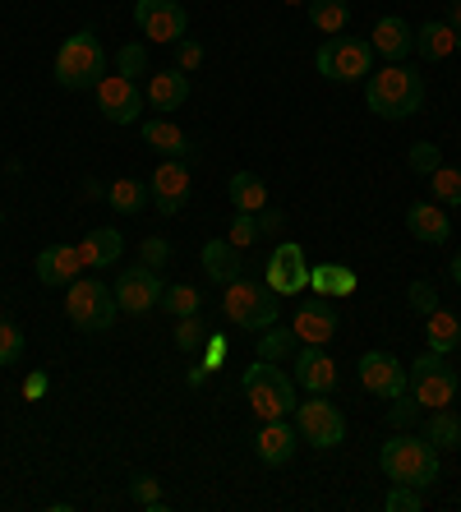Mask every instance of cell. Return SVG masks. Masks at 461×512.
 Returning a JSON list of instances; mask_svg holds the SVG:
<instances>
[{"instance_id": "13", "label": "cell", "mask_w": 461, "mask_h": 512, "mask_svg": "<svg viewBox=\"0 0 461 512\" xmlns=\"http://www.w3.org/2000/svg\"><path fill=\"white\" fill-rule=\"evenodd\" d=\"M406 365L397 356H392V351H365V356H360V388H365V393H374V397H402L406 393Z\"/></svg>"}, {"instance_id": "45", "label": "cell", "mask_w": 461, "mask_h": 512, "mask_svg": "<svg viewBox=\"0 0 461 512\" xmlns=\"http://www.w3.org/2000/svg\"><path fill=\"white\" fill-rule=\"evenodd\" d=\"M143 263H148V268H157V273H162V268H166V259H171V245H166V240L162 236H148V240H143Z\"/></svg>"}, {"instance_id": "55", "label": "cell", "mask_w": 461, "mask_h": 512, "mask_svg": "<svg viewBox=\"0 0 461 512\" xmlns=\"http://www.w3.org/2000/svg\"><path fill=\"white\" fill-rule=\"evenodd\" d=\"M457 51H461V28H457Z\"/></svg>"}, {"instance_id": "52", "label": "cell", "mask_w": 461, "mask_h": 512, "mask_svg": "<svg viewBox=\"0 0 461 512\" xmlns=\"http://www.w3.org/2000/svg\"><path fill=\"white\" fill-rule=\"evenodd\" d=\"M448 28H452V33L461 28V0H457V5H448Z\"/></svg>"}, {"instance_id": "34", "label": "cell", "mask_w": 461, "mask_h": 512, "mask_svg": "<svg viewBox=\"0 0 461 512\" xmlns=\"http://www.w3.org/2000/svg\"><path fill=\"white\" fill-rule=\"evenodd\" d=\"M203 296L194 291V286H166L162 291V310H171L176 319H185V314H199Z\"/></svg>"}, {"instance_id": "48", "label": "cell", "mask_w": 461, "mask_h": 512, "mask_svg": "<svg viewBox=\"0 0 461 512\" xmlns=\"http://www.w3.org/2000/svg\"><path fill=\"white\" fill-rule=\"evenodd\" d=\"M203 360H208V365H222L226 360V337H217V333H208V342H203Z\"/></svg>"}, {"instance_id": "5", "label": "cell", "mask_w": 461, "mask_h": 512, "mask_svg": "<svg viewBox=\"0 0 461 512\" xmlns=\"http://www.w3.org/2000/svg\"><path fill=\"white\" fill-rule=\"evenodd\" d=\"M245 397L259 420H282L286 411H296V379L277 370V360H254L245 370Z\"/></svg>"}, {"instance_id": "15", "label": "cell", "mask_w": 461, "mask_h": 512, "mask_svg": "<svg viewBox=\"0 0 461 512\" xmlns=\"http://www.w3.org/2000/svg\"><path fill=\"white\" fill-rule=\"evenodd\" d=\"M268 286L277 291V296H296V291H305L309 286V263H305V250L300 245H277L268 259Z\"/></svg>"}, {"instance_id": "23", "label": "cell", "mask_w": 461, "mask_h": 512, "mask_svg": "<svg viewBox=\"0 0 461 512\" xmlns=\"http://www.w3.org/2000/svg\"><path fill=\"white\" fill-rule=\"evenodd\" d=\"M143 143H148V148H157L162 157H180V162H185V157H194V139L180 130V125L162 120V116L143 120Z\"/></svg>"}, {"instance_id": "33", "label": "cell", "mask_w": 461, "mask_h": 512, "mask_svg": "<svg viewBox=\"0 0 461 512\" xmlns=\"http://www.w3.org/2000/svg\"><path fill=\"white\" fill-rule=\"evenodd\" d=\"M296 346H300V337H296V328H263L259 333V360H286V356H296Z\"/></svg>"}, {"instance_id": "31", "label": "cell", "mask_w": 461, "mask_h": 512, "mask_svg": "<svg viewBox=\"0 0 461 512\" xmlns=\"http://www.w3.org/2000/svg\"><path fill=\"white\" fill-rule=\"evenodd\" d=\"M425 337H429V351H438V356H448L452 346L461 342V323H457V314H448V310H434V314H429V328H425Z\"/></svg>"}, {"instance_id": "19", "label": "cell", "mask_w": 461, "mask_h": 512, "mask_svg": "<svg viewBox=\"0 0 461 512\" xmlns=\"http://www.w3.org/2000/svg\"><path fill=\"white\" fill-rule=\"evenodd\" d=\"M296 439H300L296 425H286V420H263L259 434H254V453H259L263 466H282V462H291V453H296Z\"/></svg>"}, {"instance_id": "37", "label": "cell", "mask_w": 461, "mask_h": 512, "mask_svg": "<svg viewBox=\"0 0 461 512\" xmlns=\"http://www.w3.org/2000/svg\"><path fill=\"white\" fill-rule=\"evenodd\" d=\"M203 342H208V328L199 323V314H185L176 323V346L180 351H203Z\"/></svg>"}, {"instance_id": "24", "label": "cell", "mask_w": 461, "mask_h": 512, "mask_svg": "<svg viewBox=\"0 0 461 512\" xmlns=\"http://www.w3.org/2000/svg\"><path fill=\"white\" fill-rule=\"evenodd\" d=\"M120 250H125V236H120L116 227H97L83 236L79 254L88 268H111V263H120Z\"/></svg>"}, {"instance_id": "17", "label": "cell", "mask_w": 461, "mask_h": 512, "mask_svg": "<svg viewBox=\"0 0 461 512\" xmlns=\"http://www.w3.org/2000/svg\"><path fill=\"white\" fill-rule=\"evenodd\" d=\"M369 47L379 51L383 60H392V65H402L415 51V28L406 24L402 14H383L379 24H374V33H369Z\"/></svg>"}, {"instance_id": "21", "label": "cell", "mask_w": 461, "mask_h": 512, "mask_svg": "<svg viewBox=\"0 0 461 512\" xmlns=\"http://www.w3.org/2000/svg\"><path fill=\"white\" fill-rule=\"evenodd\" d=\"M185 97H190V74L185 70H157L143 88V102L153 111H176L185 107Z\"/></svg>"}, {"instance_id": "57", "label": "cell", "mask_w": 461, "mask_h": 512, "mask_svg": "<svg viewBox=\"0 0 461 512\" xmlns=\"http://www.w3.org/2000/svg\"><path fill=\"white\" fill-rule=\"evenodd\" d=\"M457 346H461V342H457Z\"/></svg>"}, {"instance_id": "27", "label": "cell", "mask_w": 461, "mask_h": 512, "mask_svg": "<svg viewBox=\"0 0 461 512\" xmlns=\"http://www.w3.org/2000/svg\"><path fill=\"white\" fill-rule=\"evenodd\" d=\"M226 194H231V208H236V213H259L263 203H268V185H263L254 171H236L231 185H226Z\"/></svg>"}, {"instance_id": "1", "label": "cell", "mask_w": 461, "mask_h": 512, "mask_svg": "<svg viewBox=\"0 0 461 512\" xmlns=\"http://www.w3.org/2000/svg\"><path fill=\"white\" fill-rule=\"evenodd\" d=\"M365 102L383 120H406L425 107V79L411 65H388L365 79Z\"/></svg>"}, {"instance_id": "18", "label": "cell", "mask_w": 461, "mask_h": 512, "mask_svg": "<svg viewBox=\"0 0 461 512\" xmlns=\"http://www.w3.org/2000/svg\"><path fill=\"white\" fill-rule=\"evenodd\" d=\"M296 383H305L309 393H332L337 388V365L323 346L300 342L296 346Z\"/></svg>"}, {"instance_id": "43", "label": "cell", "mask_w": 461, "mask_h": 512, "mask_svg": "<svg viewBox=\"0 0 461 512\" xmlns=\"http://www.w3.org/2000/svg\"><path fill=\"white\" fill-rule=\"evenodd\" d=\"M406 300H411V310H415V314H425V319L438 310V291H434V286H429V282H411V291H406Z\"/></svg>"}, {"instance_id": "7", "label": "cell", "mask_w": 461, "mask_h": 512, "mask_svg": "<svg viewBox=\"0 0 461 512\" xmlns=\"http://www.w3.org/2000/svg\"><path fill=\"white\" fill-rule=\"evenodd\" d=\"M65 314H70V323L74 328H83V333H107L111 323H116V314H120L116 291L102 286L97 277H88V282L74 277L70 296H65Z\"/></svg>"}, {"instance_id": "53", "label": "cell", "mask_w": 461, "mask_h": 512, "mask_svg": "<svg viewBox=\"0 0 461 512\" xmlns=\"http://www.w3.org/2000/svg\"><path fill=\"white\" fill-rule=\"evenodd\" d=\"M452 282H457V286H461V250H457V254H452Z\"/></svg>"}, {"instance_id": "20", "label": "cell", "mask_w": 461, "mask_h": 512, "mask_svg": "<svg viewBox=\"0 0 461 512\" xmlns=\"http://www.w3.org/2000/svg\"><path fill=\"white\" fill-rule=\"evenodd\" d=\"M79 273H83L79 245H47L37 254V282L42 286H70Z\"/></svg>"}, {"instance_id": "6", "label": "cell", "mask_w": 461, "mask_h": 512, "mask_svg": "<svg viewBox=\"0 0 461 512\" xmlns=\"http://www.w3.org/2000/svg\"><path fill=\"white\" fill-rule=\"evenodd\" d=\"M314 70L323 74V79H332V84H360V79H369L374 74V47L369 42H360V37H328L319 47V56H314Z\"/></svg>"}, {"instance_id": "49", "label": "cell", "mask_w": 461, "mask_h": 512, "mask_svg": "<svg viewBox=\"0 0 461 512\" xmlns=\"http://www.w3.org/2000/svg\"><path fill=\"white\" fill-rule=\"evenodd\" d=\"M208 374H213V365H208V360H199V365L185 374V383H190V388H203V383H208Z\"/></svg>"}, {"instance_id": "28", "label": "cell", "mask_w": 461, "mask_h": 512, "mask_svg": "<svg viewBox=\"0 0 461 512\" xmlns=\"http://www.w3.org/2000/svg\"><path fill=\"white\" fill-rule=\"evenodd\" d=\"M360 277L351 268H337V263H323V268H309V286L314 296H351Z\"/></svg>"}, {"instance_id": "36", "label": "cell", "mask_w": 461, "mask_h": 512, "mask_svg": "<svg viewBox=\"0 0 461 512\" xmlns=\"http://www.w3.org/2000/svg\"><path fill=\"white\" fill-rule=\"evenodd\" d=\"M130 499L139 503V508H148V512H157L162 508V485H157V476H134L130 480Z\"/></svg>"}, {"instance_id": "56", "label": "cell", "mask_w": 461, "mask_h": 512, "mask_svg": "<svg viewBox=\"0 0 461 512\" xmlns=\"http://www.w3.org/2000/svg\"><path fill=\"white\" fill-rule=\"evenodd\" d=\"M448 5H457V0H448Z\"/></svg>"}, {"instance_id": "14", "label": "cell", "mask_w": 461, "mask_h": 512, "mask_svg": "<svg viewBox=\"0 0 461 512\" xmlns=\"http://www.w3.org/2000/svg\"><path fill=\"white\" fill-rule=\"evenodd\" d=\"M148 194L157 199V213L176 217L185 203H190V167L180 162V157H166L157 162V171L148 176Z\"/></svg>"}, {"instance_id": "54", "label": "cell", "mask_w": 461, "mask_h": 512, "mask_svg": "<svg viewBox=\"0 0 461 512\" xmlns=\"http://www.w3.org/2000/svg\"><path fill=\"white\" fill-rule=\"evenodd\" d=\"M286 5H305V0H286Z\"/></svg>"}, {"instance_id": "47", "label": "cell", "mask_w": 461, "mask_h": 512, "mask_svg": "<svg viewBox=\"0 0 461 512\" xmlns=\"http://www.w3.org/2000/svg\"><path fill=\"white\" fill-rule=\"evenodd\" d=\"M282 227H286V213H282V208H268V203H263V208H259V231L268 236V231H282Z\"/></svg>"}, {"instance_id": "2", "label": "cell", "mask_w": 461, "mask_h": 512, "mask_svg": "<svg viewBox=\"0 0 461 512\" xmlns=\"http://www.w3.org/2000/svg\"><path fill=\"white\" fill-rule=\"evenodd\" d=\"M379 466L392 485L425 489L438 480V448L425 439V434H420V439H415V434H392V439L379 448Z\"/></svg>"}, {"instance_id": "3", "label": "cell", "mask_w": 461, "mask_h": 512, "mask_svg": "<svg viewBox=\"0 0 461 512\" xmlns=\"http://www.w3.org/2000/svg\"><path fill=\"white\" fill-rule=\"evenodd\" d=\"M107 74V51L97 42L93 28H79L74 37H65L56 51V84L70 88V93H83V88H97Z\"/></svg>"}, {"instance_id": "35", "label": "cell", "mask_w": 461, "mask_h": 512, "mask_svg": "<svg viewBox=\"0 0 461 512\" xmlns=\"http://www.w3.org/2000/svg\"><path fill=\"white\" fill-rule=\"evenodd\" d=\"M116 74H125V79H139V74H148V47H143V42H130V47H120Z\"/></svg>"}, {"instance_id": "26", "label": "cell", "mask_w": 461, "mask_h": 512, "mask_svg": "<svg viewBox=\"0 0 461 512\" xmlns=\"http://www.w3.org/2000/svg\"><path fill=\"white\" fill-rule=\"evenodd\" d=\"M452 51H457V33H452L448 24H420L415 28V56H425V60H448Z\"/></svg>"}, {"instance_id": "42", "label": "cell", "mask_w": 461, "mask_h": 512, "mask_svg": "<svg viewBox=\"0 0 461 512\" xmlns=\"http://www.w3.org/2000/svg\"><path fill=\"white\" fill-rule=\"evenodd\" d=\"M388 512H420V489L415 485H392V494L383 499Z\"/></svg>"}, {"instance_id": "41", "label": "cell", "mask_w": 461, "mask_h": 512, "mask_svg": "<svg viewBox=\"0 0 461 512\" xmlns=\"http://www.w3.org/2000/svg\"><path fill=\"white\" fill-rule=\"evenodd\" d=\"M259 236H263V231H259V213H236V222H231V245H236V250H249Z\"/></svg>"}, {"instance_id": "32", "label": "cell", "mask_w": 461, "mask_h": 512, "mask_svg": "<svg viewBox=\"0 0 461 512\" xmlns=\"http://www.w3.org/2000/svg\"><path fill=\"white\" fill-rule=\"evenodd\" d=\"M425 439L434 443V448H461V420L452 416L448 406H438L425 420Z\"/></svg>"}, {"instance_id": "12", "label": "cell", "mask_w": 461, "mask_h": 512, "mask_svg": "<svg viewBox=\"0 0 461 512\" xmlns=\"http://www.w3.org/2000/svg\"><path fill=\"white\" fill-rule=\"evenodd\" d=\"M162 277H157V268H148V263H134V268H125L116 282V305L125 314H148L162 305Z\"/></svg>"}, {"instance_id": "39", "label": "cell", "mask_w": 461, "mask_h": 512, "mask_svg": "<svg viewBox=\"0 0 461 512\" xmlns=\"http://www.w3.org/2000/svg\"><path fill=\"white\" fill-rule=\"evenodd\" d=\"M406 162H411L415 176H434V171L443 167V153H438L434 143H411V153H406Z\"/></svg>"}, {"instance_id": "51", "label": "cell", "mask_w": 461, "mask_h": 512, "mask_svg": "<svg viewBox=\"0 0 461 512\" xmlns=\"http://www.w3.org/2000/svg\"><path fill=\"white\" fill-rule=\"evenodd\" d=\"M83 199H107V190L97 180H83Z\"/></svg>"}, {"instance_id": "38", "label": "cell", "mask_w": 461, "mask_h": 512, "mask_svg": "<svg viewBox=\"0 0 461 512\" xmlns=\"http://www.w3.org/2000/svg\"><path fill=\"white\" fill-rule=\"evenodd\" d=\"M429 180H434V199H438V203H452V208H457V203H461V171L438 167Z\"/></svg>"}, {"instance_id": "10", "label": "cell", "mask_w": 461, "mask_h": 512, "mask_svg": "<svg viewBox=\"0 0 461 512\" xmlns=\"http://www.w3.org/2000/svg\"><path fill=\"white\" fill-rule=\"evenodd\" d=\"M97 93V111L111 120V125H134V120L143 116V93L134 79H125V74H102V84L93 88Z\"/></svg>"}, {"instance_id": "40", "label": "cell", "mask_w": 461, "mask_h": 512, "mask_svg": "<svg viewBox=\"0 0 461 512\" xmlns=\"http://www.w3.org/2000/svg\"><path fill=\"white\" fill-rule=\"evenodd\" d=\"M19 356H24V333L14 323H0V365L10 370V365H19Z\"/></svg>"}, {"instance_id": "25", "label": "cell", "mask_w": 461, "mask_h": 512, "mask_svg": "<svg viewBox=\"0 0 461 512\" xmlns=\"http://www.w3.org/2000/svg\"><path fill=\"white\" fill-rule=\"evenodd\" d=\"M236 245H231V240H208V245H203V273L213 277L217 286H231L240 277V259H236Z\"/></svg>"}, {"instance_id": "11", "label": "cell", "mask_w": 461, "mask_h": 512, "mask_svg": "<svg viewBox=\"0 0 461 512\" xmlns=\"http://www.w3.org/2000/svg\"><path fill=\"white\" fill-rule=\"evenodd\" d=\"M134 24H139L143 37L176 47L180 37H185V28H190V14L180 10L176 0H134Z\"/></svg>"}, {"instance_id": "44", "label": "cell", "mask_w": 461, "mask_h": 512, "mask_svg": "<svg viewBox=\"0 0 461 512\" xmlns=\"http://www.w3.org/2000/svg\"><path fill=\"white\" fill-rule=\"evenodd\" d=\"M415 411H420V402H415L411 393H402V397H392V411H388V425L392 429H406L415 420Z\"/></svg>"}, {"instance_id": "46", "label": "cell", "mask_w": 461, "mask_h": 512, "mask_svg": "<svg viewBox=\"0 0 461 512\" xmlns=\"http://www.w3.org/2000/svg\"><path fill=\"white\" fill-rule=\"evenodd\" d=\"M176 51H180L176 70H185V74H190V70H199V65H203V47H199V42H190V37H180V42H176Z\"/></svg>"}, {"instance_id": "8", "label": "cell", "mask_w": 461, "mask_h": 512, "mask_svg": "<svg viewBox=\"0 0 461 512\" xmlns=\"http://www.w3.org/2000/svg\"><path fill=\"white\" fill-rule=\"evenodd\" d=\"M406 393L415 397L420 406H429V411H438V406H452V397H457V370H452L448 360L438 356V351H429V356H420L406 370Z\"/></svg>"}, {"instance_id": "50", "label": "cell", "mask_w": 461, "mask_h": 512, "mask_svg": "<svg viewBox=\"0 0 461 512\" xmlns=\"http://www.w3.org/2000/svg\"><path fill=\"white\" fill-rule=\"evenodd\" d=\"M47 393V374H28L24 379V397H42Z\"/></svg>"}, {"instance_id": "9", "label": "cell", "mask_w": 461, "mask_h": 512, "mask_svg": "<svg viewBox=\"0 0 461 512\" xmlns=\"http://www.w3.org/2000/svg\"><path fill=\"white\" fill-rule=\"evenodd\" d=\"M296 429L305 434V443H314V448H337V443L346 439V416L323 393H314L305 406L296 402Z\"/></svg>"}, {"instance_id": "4", "label": "cell", "mask_w": 461, "mask_h": 512, "mask_svg": "<svg viewBox=\"0 0 461 512\" xmlns=\"http://www.w3.org/2000/svg\"><path fill=\"white\" fill-rule=\"evenodd\" d=\"M222 314L236 323V328H245V333H263V328H272V323L282 319V300H277V291H272L268 282H245V277H236L222 296Z\"/></svg>"}, {"instance_id": "29", "label": "cell", "mask_w": 461, "mask_h": 512, "mask_svg": "<svg viewBox=\"0 0 461 512\" xmlns=\"http://www.w3.org/2000/svg\"><path fill=\"white\" fill-rule=\"evenodd\" d=\"M148 199H153V194H148V180H130V176H120L116 185L107 190V203L116 208V213H125V217L143 213V203Z\"/></svg>"}, {"instance_id": "22", "label": "cell", "mask_w": 461, "mask_h": 512, "mask_svg": "<svg viewBox=\"0 0 461 512\" xmlns=\"http://www.w3.org/2000/svg\"><path fill=\"white\" fill-rule=\"evenodd\" d=\"M406 231H411L415 240H425V245H443V240L452 236V222L438 203H411V208H406Z\"/></svg>"}, {"instance_id": "16", "label": "cell", "mask_w": 461, "mask_h": 512, "mask_svg": "<svg viewBox=\"0 0 461 512\" xmlns=\"http://www.w3.org/2000/svg\"><path fill=\"white\" fill-rule=\"evenodd\" d=\"M291 328H296L300 342H314V346L332 342V337H337V305H332V296H309L296 310Z\"/></svg>"}, {"instance_id": "30", "label": "cell", "mask_w": 461, "mask_h": 512, "mask_svg": "<svg viewBox=\"0 0 461 512\" xmlns=\"http://www.w3.org/2000/svg\"><path fill=\"white\" fill-rule=\"evenodd\" d=\"M309 24L319 28V33H342L351 24V5L346 0H309Z\"/></svg>"}]
</instances>
